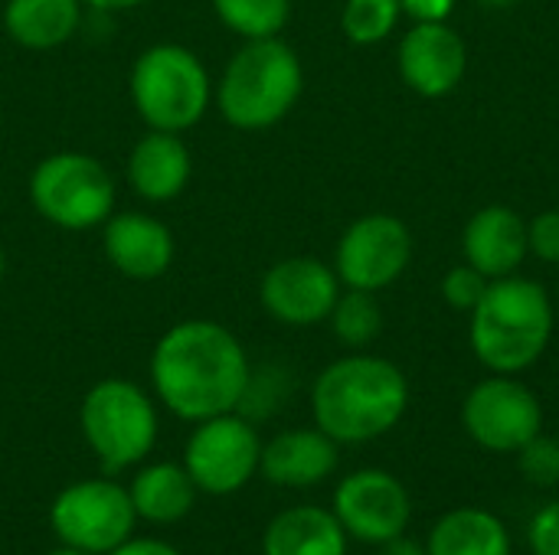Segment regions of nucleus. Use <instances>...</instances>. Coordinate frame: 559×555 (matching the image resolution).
I'll return each mask as SVG.
<instances>
[{"instance_id": "nucleus-11", "label": "nucleus", "mask_w": 559, "mask_h": 555, "mask_svg": "<svg viewBox=\"0 0 559 555\" xmlns=\"http://www.w3.org/2000/svg\"><path fill=\"white\" fill-rule=\"evenodd\" d=\"M413 258V236L400 216L367 213L354 219L334 252V272L341 285L357 291L390 288Z\"/></svg>"}, {"instance_id": "nucleus-20", "label": "nucleus", "mask_w": 559, "mask_h": 555, "mask_svg": "<svg viewBox=\"0 0 559 555\" xmlns=\"http://www.w3.org/2000/svg\"><path fill=\"white\" fill-rule=\"evenodd\" d=\"M429 555H514L511 530L485 507H455L426 536Z\"/></svg>"}, {"instance_id": "nucleus-14", "label": "nucleus", "mask_w": 559, "mask_h": 555, "mask_svg": "<svg viewBox=\"0 0 559 555\" xmlns=\"http://www.w3.org/2000/svg\"><path fill=\"white\" fill-rule=\"evenodd\" d=\"M396 65L416 95L442 98L462 82L468 49L449 23H413V29L400 39Z\"/></svg>"}, {"instance_id": "nucleus-31", "label": "nucleus", "mask_w": 559, "mask_h": 555, "mask_svg": "<svg viewBox=\"0 0 559 555\" xmlns=\"http://www.w3.org/2000/svg\"><path fill=\"white\" fill-rule=\"evenodd\" d=\"M108 555H183L180 550H174L164 540H147V536H131L124 540L118 550H111Z\"/></svg>"}, {"instance_id": "nucleus-28", "label": "nucleus", "mask_w": 559, "mask_h": 555, "mask_svg": "<svg viewBox=\"0 0 559 555\" xmlns=\"http://www.w3.org/2000/svg\"><path fill=\"white\" fill-rule=\"evenodd\" d=\"M527 249L540 262L559 265V209H547L527 222Z\"/></svg>"}, {"instance_id": "nucleus-9", "label": "nucleus", "mask_w": 559, "mask_h": 555, "mask_svg": "<svg viewBox=\"0 0 559 555\" xmlns=\"http://www.w3.org/2000/svg\"><path fill=\"white\" fill-rule=\"evenodd\" d=\"M262 458V438L242 412H223L193 425L183 448V468L200 494L229 497L239 494L255 474Z\"/></svg>"}, {"instance_id": "nucleus-35", "label": "nucleus", "mask_w": 559, "mask_h": 555, "mask_svg": "<svg viewBox=\"0 0 559 555\" xmlns=\"http://www.w3.org/2000/svg\"><path fill=\"white\" fill-rule=\"evenodd\" d=\"M46 555H92V553H82V550H72V546H59V550H52V553Z\"/></svg>"}, {"instance_id": "nucleus-25", "label": "nucleus", "mask_w": 559, "mask_h": 555, "mask_svg": "<svg viewBox=\"0 0 559 555\" xmlns=\"http://www.w3.org/2000/svg\"><path fill=\"white\" fill-rule=\"evenodd\" d=\"M403 16L400 0H347L341 10V29L357 46H373L386 39Z\"/></svg>"}, {"instance_id": "nucleus-15", "label": "nucleus", "mask_w": 559, "mask_h": 555, "mask_svg": "<svg viewBox=\"0 0 559 555\" xmlns=\"http://www.w3.org/2000/svg\"><path fill=\"white\" fill-rule=\"evenodd\" d=\"M102 249L111 268L131 281H154L170 272L177 245L167 222L147 213H111L102 222Z\"/></svg>"}, {"instance_id": "nucleus-23", "label": "nucleus", "mask_w": 559, "mask_h": 555, "mask_svg": "<svg viewBox=\"0 0 559 555\" xmlns=\"http://www.w3.org/2000/svg\"><path fill=\"white\" fill-rule=\"evenodd\" d=\"M331 330L334 337L347 347V350H364L370 347L380 330H383V307L377 301L373 291H357L347 288L337 294L334 307H331Z\"/></svg>"}, {"instance_id": "nucleus-4", "label": "nucleus", "mask_w": 559, "mask_h": 555, "mask_svg": "<svg viewBox=\"0 0 559 555\" xmlns=\"http://www.w3.org/2000/svg\"><path fill=\"white\" fill-rule=\"evenodd\" d=\"M301 88V59L282 36L246 39L223 65L213 101L236 131H265L298 105Z\"/></svg>"}, {"instance_id": "nucleus-17", "label": "nucleus", "mask_w": 559, "mask_h": 555, "mask_svg": "<svg viewBox=\"0 0 559 555\" xmlns=\"http://www.w3.org/2000/svg\"><path fill=\"white\" fill-rule=\"evenodd\" d=\"M131 190L147 203H170L177 200L193 173L190 147L174 131H151L138 137L124 164Z\"/></svg>"}, {"instance_id": "nucleus-8", "label": "nucleus", "mask_w": 559, "mask_h": 555, "mask_svg": "<svg viewBox=\"0 0 559 555\" xmlns=\"http://www.w3.org/2000/svg\"><path fill=\"white\" fill-rule=\"evenodd\" d=\"M134 504L128 487L108 478H88L62 487L49 507V527L62 546L108 555L134 536Z\"/></svg>"}, {"instance_id": "nucleus-6", "label": "nucleus", "mask_w": 559, "mask_h": 555, "mask_svg": "<svg viewBox=\"0 0 559 555\" xmlns=\"http://www.w3.org/2000/svg\"><path fill=\"white\" fill-rule=\"evenodd\" d=\"M79 429L102 471L118 474L138 468L154 451L160 429L157 402L138 383L111 376L82 396Z\"/></svg>"}, {"instance_id": "nucleus-24", "label": "nucleus", "mask_w": 559, "mask_h": 555, "mask_svg": "<svg viewBox=\"0 0 559 555\" xmlns=\"http://www.w3.org/2000/svg\"><path fill=\"white\" fill-rule=\"evenodd\" d=\"M219 23L242 39L282 36L292 20V0H210Z\"/></svg>"}, {"instance_id": "nucleus-19", "label": "nucleus", "mask_w": 559, "mask_h": 555, "mask_svg": "<svg viewBox=\"0 0 559 555\" xmlns=\"http://www.w3.org/2000/svg\"><path fill=\"white\" fill-rule=\"evenodd\" d=\"M350 536L334 510L298 504L275 514L262 533V555H347Z\"/></svg>"}, {"instance_id": "nucleus-12", "label": "nucleus", "mask_w": 559, "mask_h": 555, "mask_svg": "<svg viewBox=\"0 0 559 555\" xmlns=\"http://www.w3.org/2000/svg\"><path fill=\"white\" fill-rule=\"evenodd\" d=\"M331 510L350 540L364 546H383L409 530L413 497L396 474L360 468L337 484Z\"/></svg>"}, {"instance_id": "nucleus-22", "label": "nucleus", "mask_w": 559, "mask_h": 555, "mask_svg": "<svg viewBox=\"0 0 559 555\" xmlns=\"http://www.w3.org/2000/svg\"><path fill=\"white\" fill-rule=\"evenodd\" d=\"M82 7V0H7L3 29L23 49H56L79 33Z\"/></svg>"}, {"instance_id": "nucleus-10", "label": "nucleus", "mask_w": 559, "mask_h": 555, "mask_svg": "<svg viewBox=\"0 0 559 555\" xmlns=\"http://www.w3.org/2000/svg\"><path fill=\"white\" fill-rule=\"evenodd\" d=\"M462 425L478 448L491 455H518L544 432V406L518 376L491 373L465 396Z\"/></svg>"}, {"instance_id": "nucleus-5", "label": "nucleus", "mask_w": 559, "mask_h": 555, "mask_svg": "<svg viewBox=\"0 0 559 555\" xmlns=\"http://www.w3.org/2000/svg\"><path fill=\"white\" fill-rule=\"evenodd\" d=\"M131 105L151 131L183 134L203 121L213 101V79L203 59L180 43L147 46L128 75Z\"/></svg>"}, {"instance_id": "nucleus-26", "label": "nucleus", "mask_w": 559, "mask_h": 555, "mask_svg": "<svg viewBox=\"0 0 559 555\" xmlns=\"http://www.w3.org/2000/svg\"><path fill=\"white\" fill-rule=\"evenodd\" d=\"M518 468L531 487H557L559 484V438H547L544 432L531 438L518 451Z\"/></svg>"}, {"instance_id": "nucleus-16", "label": "nucleus", "mask_w": 559, "mask_h": 555, "mask_svg": "<svg viewBox=\"0 0 559 555\" xmlns=\"http://www.w3.org/2000/svg\"><path fill=\"white\" fill-rule=\"evenodd\" d=\"M341 445L314 429H288L262 445L259 474L288 491H308L324 484L341 464Z\"/></svg>"}, {"instance_id": "nucleus-29", "label": "nucleus", "mask_w": 559, "mask_h": 555, "mask_svg": "<svg viewBox=\"0 0 559 555\" xmlns=\"http://www.w3.org/2000/svg\"><path fill=\"white\" fill-rule=\"evenodd\" d=\"M531 555H559V500L544 504L527 527Z\"/></svg>"}, {"instance_id": "nucleus-18", "label": "nucleus", "mask_w": 559, "mask_h": 555, "mask_svg": "<svg viewBox=\"0 0 559 555\" xmlns=\"http://www.w3.org/2000/svg\"><path fill=\"white\" fill-rule=\"evenodd\" d=\"M465 262L475 265L485 278H508L527 258V222L511 206H485L478 209L462 236Z\"/></svg>"}, {"instance_id": "nucleus-7", "label": "nucleus", "mask_w": 559, "mask_h": 555, "mask_svg": "<svg viewBox=\"0 0 559 555\" xmlns=\"http://www.w3.org/2000/svg\"><path fill=\"white\" fill-rule=\"evenodd\" d=\"M29 203L46 222L85 232L115 213V177L92 154L56 150L33 167Z\"/></svg>"}, {"instance_id": "nucleus-3", "label": "nucleus", "mask_w": 559, "mask_h": 555, "mask_svg": "<svg viewBox=\"0 0 559 555\" xmlns=\"http://www.w3.org/2000/svg\"><path fill=\"white\" fill-rule=\"evenodd\" d=\"M554 337V304L540 281L495 278L472 311L468 340L478 363L501 376L531 370Z\"/></svg>"}, {"instance_id": "nucleus-36", "label": "nucleus", "mask_w": 559, "mask_h": 555, "mask_svg": "<svg viewBox=\"0 0 559 555\" xmlns=\"http://www.w3.org/2000/svg\"><path fill=\"white\" fill-rule=\"evenodd\" d=\"M3 275H7V255H3V249H0V281H3Z\"/></svg>"}, {"instance_id": "nucleus-2", "label": "nucleus", "mask_w": 559, "mask_h": 555, "mask_svg": "<svg viewBox=\"0 0 559 555\" xmlns=\"http://www.w3.org/2000/svg\"><path fill=\"white\" fill-rule=\"evenodd\" d=\"M409 409L406 373L370 353L328 363L311 386L314 425L337 445H367L393 432Z\"/></svg>"}, {"instance_id": "nucleus-21", "label": "nucleus", "mask_w": 559, "mask_h": 555, "mask_svg": "<svg viewBox=\"0 0 559 555\" xmlns=\"http://www.w3.org/2000/svg\"><path fill=\"white\" fill-rule=\"evenodd\" d=\"M128 494H131L138 520H147L154 527H174L193 510L200 491L193 487L183 464L151 461V464L138 468Z\"/></svg>"}, {"instance_id": "nucleus-13", "label": "nucleus", "mask_w": 559, "mask_h": 555, "mask_svg": "<svg viewBox=\"0 0 559 555\" xmlns=\"http://www.w3.org/2000/svg\"><path fill=\"white\" fill-rule=\"evenodd\" d=\"M341 294L337 272L311 255H292L275 262L259 285V301L285 327H314L331 317Z\"/></svg>"}, {"instance_id": "nucleus-1", "label": "nucleus", "mask_w": 559, "mask_h": 555, "mask_svg": "<svg viewBox=\"0 0 559 555\" xmlns=\"http://www.w3.org/2000/svg\"><path fill=\"white\" fill-rule=\"evenodd\" d=\"M249 376L252 363L242 340L206 317L167 327L151 350V386L157 402L193 425L223 412H239Z\"/></svg>"}, {"instance_id": "nucleus-32", "label": "nucleus", "mask_w": 559, "mask_h": 555, "mask_svg": "<svg viewBox=\"0 0 559 555\" xmlns=\"http://www.w3.org/2000/svg\"><path fill=\"white\" fill-rule=\"evenodd\" d=\"M377 550H380V555H429L426 553V543H416L406 533L390 540V543H383V546H377Z\"/></svg>"}, {"instance_id": "nucleus-30", "label": "nucleus", "mask_w": 559, "mask_h": 555, "mask_svg": "<svg viewBox=\"0 0 559 555\" xmlns=\"http://www.w3.org/2000/svg\"><path fill=\"white\" fill-rule=\"evenodd\" d=\"M400 3L413 23H445L455 10V0H400Z\"/></svg>"}, {"instance_id": "nucleus-34", "label": "nucleus", "mask_w": 559, "mask_h": 555, "mask_svg": "<svg viewBox=\"0 0 559 555\" xmlns=\"http://www.w3.org/2000/svg\"><path fill=\"white\" fill-rule=\"evenodd\" d=\"M481 7H488V10H504V7H514L518 0H478Z\"/></svg>"}, {"instance_id": "nucleus-27", "label": "nucleus", "mask_w": 559, "mask_h": 555, "mask_svg": "<svg viewBox=\"0 0 559 555\" xmlns=\"http://www.w3.org/2000/svg\"><path fill=\"white\" fill-rule=\"evenodd\" d=\"M491 278H485L475 265H455L445 278H442V298L449 301V307L455 311H475V304L481 301L485 288Z\"/></svg>"}, {"instance_id": "nucleus-33", "label": "nucleus", "mask_w": 559, "mask_h": 555, "mask_svg": "<svg viewBox=\"0 0 559 555\" xmlns=\"http://www.w3.org/2000/svg\"><path fill=\"white\" fill-rule=\"evenodd\" d=\"M82 3L92 10H102V13H118V10H134L147 0H82Z\"/></svg>"}]
</instances>
